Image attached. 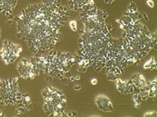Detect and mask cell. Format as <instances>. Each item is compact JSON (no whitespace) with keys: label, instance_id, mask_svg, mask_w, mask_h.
I'll use <instances>...</instances> for the list:
<instances>
[{"label":"cell","instance_id":"cell-1","mask_svg":"<svg viewBox=\"0 0 157 117\" xmlns=\"http://www.w3.org/2000/svg\"><path fill=\"white\" fill-rule=\"evenodd\" d=\"M71 15L61 5L49 8L42 3L29 5L22 15L14 18L16 23L17 38L26 41L29 51L36 55L53 50L63 38L61 29Z\"/></svg>","mask_w":157,"mask_h":117},{"label":"cell","instance_id":"cell-2","mask_svg":"<svg viewBox=\"0 0 157 117\" xmlns=\"http://www.w3.org/2000/svg\"><path fill=\"white\" fill-rule=\"evenodd\" d=\"M44 98V109L47 115L53 117L67 116V100L64 93L51 87H47L43 90Z\"/></svg>","mask_w":157,"mask_h":117},{"label":"cell","instance_id":"cell-3","mask_svg":"<svg viewBox=\"0 0 157 117\" xmlns=\"http://www.w3.org/2000/svg\"><path fill=\"white\" fill-rule=\"evenodd\" d=\"M17 82V78L0 82V104L2 106L22 104L23 94L19 93Z\"/></svg>","mask_w":157,"mask_h":117},{"label":"cell","instance_id":"cell-4","mask_svg":"<svg viewBox=\"0 0 157 117\" xmlns=\"http://www.w3.org/2000/svg\"><path fill=\"white\" fill-rule=\"evenodd\" d=\"M95 103L98 108L103 111L112 112L114 110L111 100L105 95H99L97 96L95 99Z\"/></svg>","mask_w":157,"mask_h":117},{"label":"cell","instance_id":"cell-5","mask_svg":"<svg viewBox=\"0 0 157 117\" xmlns=\"http://www.w3.org/2000/svg\"><path fill=\"white\" fill-rule=\"evenodd\" d=\"M16 67L19 74H20V76L23 79H27V78L34 79L36 76L39 75L40 74L39 69H29L22 63V62H20L18 63Z\"/></svg>","mask_w":157,"mask_h":117},{"label":"cell","instance_id":"cell-6","mask_svg":"<svg viewBox=\"0 0 157 117\" xmlns=\"http://www.w3.org/2000/svg\"><path fill=\"white\" fill-rule=\"evenodd\" d=\"M70 5V7L71 11H80L82 8L92 0H66Z\"/></svg>","mask_w":157,"mask_h":117},{"label":"cell","instance_id":"cell-7","mask_svg":"<svg viewBox=\"0 0 157 117\" xmlns=\"http://www.w3.org/2000/svg\"><path fill=\"white\" fill-rule=\"evenodd\" d=\"M131 80L133 85L138 89H140L143 86H144L147 82L144 75L140 73H136L134 74L131 77Z\"/></svg>","mask_w":157,"mask_h":117},{"label":"cell","instance_id":"cell-8","mask_svg":"<svg viewBox=\"0 0 157 117\" xmlns=\"http://www.w3.org/2000/svg\"><path fill=\"white\" fill-rule=\"evenodd\" d=\"M42 3L45 7L49 8L58 7L62 5L60 0H43Z\"/></svg>","mask_w":157,"mask_h":117},{"label":"cell","instance_id":"cell-9","mask_svg":"<svg viewBox=\"0 0 157 117\" xmlns=\"http://www.w3.org/2000/svg\"><path fill=\"white\" fill-rule=\"evenodd\" d=\"M27 110H31L32 109V104L31 102V98L29 95L23 94V102L22 104Z\"/></svg>","mask_w":157,"mask_h":117},{"label":"cell","instance_id":"cell-10","mask_svg":"<svg viewBox=\"0 0 157 117\" xmlns=\"http://www.w3.org/2000/svg\"><path fill=\"white\" fill-rule=\"evenodd\" d=\"M144 69H151V70L153 69H156V61L155 60L154 57H152L149 61L144 65Z\"/></svg>","mask_w":157,"mask_h":117},{"label":"cell","instance_id":"cell-11","mask_svg":"<svg viewBox=\"0 0 157 117\" xmlns=\"http://www.w3.org/2000/svg\"><path fill=\"white\" fill-rule=\"evenodd\" d=\"M137 11H138V8H137L136 4L133 2H131V5H129V7H128L127 11L126 12H130V13H133V12H137Z\"/></svg>","mask_w":157,"mask_h":117},{"label":"cell","instance_id":"cell-12","mask_svg":"<svg viewBox=\"0 0 157 117\" xmlns=\"http://www.w3.org/2000/svg\"><path fill=\"white\" fill-rule=\"evenodd\" d=\"M138 95L140 96L142 100H145L149 97V91H143V92L140 91Z\"/></svg>","mask_w":157,"mask_h":117},{"label":"cell","instance_id":"cell-13","mask_svg":"<svg viewBox=\"0 0 157 117\" xmlns=\"http://www.w3.org/2000/svg\"><path fill=\"white\" fill-rule=\"evenodd\" d=\"M70 26L71 27V30L75 32L77 31V21L75 20H71L70 21Z\"/></svg>","mask_w":157,"mask_h":117},{"label":"cell","instance_id":"cell-14","mask_svg":"<svg viewBox=\"0 0 157 117\" xmlns=\"http://www.w3.org/2000/svg\"><path fill=\"white\" fill-rule=\"evenodd\" d=\"M27 111V109L26 107H18L17 109L16 110V113L17 115H22L25 113V112Z\"/></svg>","mask_w":157,"mask_h":117},{"label":"cell","instance_id":"cell-15","mask_svg":"<svg viewBox=\"0 0 157 117\" xmlns=\"http://www.w3.org/2000/svg\"><path fill=\"white\" fill-rule=\"evenodd\" d=\"M156 111H150V112H147V113H145L144 115V116H146V117H150V116H153L155 117L156 116Z\"/></svg>","mask_w":157,"mask_h":117},{"label":"cell","instance_id":"cell-16","mask_svg":"<svg viewBox=\"0 0 157 117\" xmlns=\"http://www.w3.org/2000/svg\"><path fill=\"white\" fill-rule=\"evenodd\" d=\"M147 4L148 5L149 7H150L151 8H153L154 7V2L152 1V0H147Z\"/></svg>","mask_w":157,"mask_h":117},{"label":"cell","instance_id":"cell-17","mask_svg":"<svg viewBox=\"0 0 157 117\" xmlns=\"http://www.w3.org/2000/svg\"><path fill=\"white\" fill-rule=\"evenodd\" d=\"M87 68H86V67H79V69H77V71L79 72L85 73L86 71H87Z\"/></svg>","mask_w":157,"mask_h":117},{"label":"cell","instance_id":"cell-18","mask_svg":"<svg viewBox=\"0 0 157 117\" xmlns=\"http://www.w3.org/2000/svg\"><path fill=\"white\" fill-rule=\"evenodd\" d=\"M45 80H46V82L47 83H50L52 81V78L51 76H49L48 77H46L45 78Z\"/></svg>","mask_w":157,"mask_h":117},{"label":"cell","instance_id":"cell-19","mask_svg":"<svg viewBox=\"0 0 157 117\" xmlns=\"http://www.w3.org/2000/svg\"><path fill=\"white\" fill-rule=\"evenodd\" d=\"M97 80L96 79V78H93V79H92V80H91V83H92V85H96V84L97 83Z\"/></svg>","mask_w":157,"mask_h":117},{"label":"cell","instance_id":"cell-20","mask_svg":"<svg viewBox=\"0 0 157 117\" xmlns=\"http://www.w3.org/2000/svg\"><path fill=\"white\" fill-rule=\"evenodd\" d=\"M73 89L76 91H79L80 89H81V86H79V85H76L73 87Z\"/></svg>","mask_w":157,"mask_h":117},{"label":"cell","instance_id":"cell-21","mask_svg":"<svg viewBox=\"0 0 157 117\" xmlns=\"http://www.w3.org/2000/svg\"><path fill=\"white\" fill-rule=\"evenodd\" d=\"M115 0H104V2H105V3L107 4H108V5H111Z\"/></svg>","mask_w":157,"mask_h":117},{"label":"cell","instance_id":"cell-22","mask_svg":"<svg viewBox=\"0 0 157 117\" xmlns=\"http://www.w3.org/2000/svg\"><path fill=\"white\" fill-rule=\"evenodd\" d=\"M143 16H144V20L147 21H148V20H149V18H148V17H147V16L146 15V14L145 13V12H144V14H143Z\"/></svg>","mask_w":157,"mask_h":117},{"label":"cell","instance_id":"cell-23","mask_svg":"<svg viewBox=\"0 0 157 117\" xmlns=\"http://www.w3.org/2000/svg\"><path fill=\"white\" fill-rule=\"evenodd\" d=\"M75 79L77 80H79L80 79V77L79 75H77V76H76L75 77Z\"/></svg>","mask_w":157,"mask_h":117},{"label":"cell","instance_id":"cell-24","mask_svg":"<svg viewBox=\"0 0 157 117\" xmlns=\"http://www.w3.org/2000/svg\"><path fill=\"white\" fill-rule=\"evenodd\" d=\"M0 116H5V115L3 112L1 111H0Z\"/></svg>","mask_w":157,"mask_h":117},{"label":"cell","instance_id":"cell-25","mask_svg":"<svg viewBox=\"0 0 157 117\" xmlns=\"http://www.w3.org/2000/svg\"><path fill=\"white\" fill-rule=\"evenodd\" d=\"M1 36H2V30L0 29V40H1Z\"/></svg>","mask_w":157,"mask_h":117}]
</instances>
